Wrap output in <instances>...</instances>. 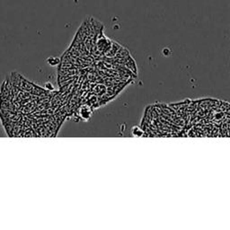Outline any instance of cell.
<instances>
[{"instance_id": "obj_4", "label": "cell", "mask_w": 230, "mask_h": 230, "mask_svg": "<svg viewBox=\"0 0 230 230\" xmlns=\"http://www.w3.org/2000/svg\"><path fill=\"white\" fill-rule=\"evenodd\" d=\"M131 133H132V135L135 136V137H143L144 135H146L145 131H144L143 128L138 127V126L132 127V128H131Z\"/></svg>"}, {"instance_id": "obj_6", "label": "cell", "mask_w": 230, "mask_h": 230, "mask_svg": "<svg viewBox=\"0 0 230 230\" xmlns=\"http://www.w3.org/2000/svg\"><path fill=\"white\" fill-rule=\"evenodd\" d=\"M45 89H46L47 91L50 92V91H54V90H55V87H54V85H53L51 83L48 82V83L45 84Z\"/></svg>"}, {"instance_id": "obj_8", "label": "cell", "mask_w": 230, "mask_h": 230, "mask_svg": "<svg viewBox=\"0 0 230 230\" xmlns=\"http://www.w3.org/2000/svg\"><path fill=\"white\" fill-rule=\"evenodd\" d=\"M163 53H164V55L167 56V55H169L171 53V51L169 50V49H164L163 50Z\"/></svg>"}, {"instance_id": "obj_9", "label": "cell", "mask_w": 230, "mask_h": 230, "mask_svg": "<svg viewBox=\"0 0 230 230\" xmlns=\"http://www.w3.org/2000/svg\"><path fill=\"white\" fill-rule=\"evenodd\" d=\"M99 72H100V74H103V73H102V71H101V70H99ZM103 77V78H104V77H105V76H104V75H103V77Z\"/></svg>"}, {"instance_id": "obj_2", "label": "cell", "mask_w": 230, "mask_h": 230, "mask_svg": "<svg viewBox=\"0 0 230 230\" xmlns=\"http://www.w3.org/2000/svg\"><path fill=\"white\" fill-rule=\"evenodd\" d=\"M121 45L119 44L118 42L114 41V40H111V49H110V50L105 54V56L108 57V58H110V59H112V58H113L115 55H116V53L118 52V50L121 49Z\"/></svg>"}, {"instance_id": "obj_1", "label": "cell", "mask_w": 230, "mask_h": 230, "mask_svg": "<svg viewBox=\"0 0 230 230\" xmlns=\"http://www.w3.org/2000/svg\"><path fill=\"white\" fill-rule=\"evenodd\" d=\"M79 115L84 120H89V118L92 115V109L89 105L84 104L79 109Z\"/></svg>"}, {"instance_id": "obj_7", "label": "cell", "mask_w": 230, "mask_h": 230, "mask_svg": "<svg viewBox=\"0 0 230 230\" xmlns=\"http://www.w3.org/2000/svg\"><path fill=\"white\" fill-rule=\"evenodd\" d=\"M165 108H166V110H168V111H170L171 112H175L174 111V110H172V108H170V107H167L166 105H165ZM161 109H163V107H161ZM164 112H165V114H167V115H169V116H172V113H170V112H168V111H166L165 110V108H164Z\"/></svg>"}, {"instance_id": "obj_5", "label": "cell", "mask_w": 230, "mask_h": 230, "mask_svg": "<svg viewBox=\"0 0 230 230\" xmlns=\"http://www.w3.org/2000/svg\"><path fill=\"white\" fill-rule=\"evenodd\" d=\"M47 63L51 67H56V66H59L61 63V60H60V58L50 57L47 59Z\"/></svg>"}, {"instance_id": "obj_3", "label": "cell", "mask_w": 230, "mask_h": 230, "mask_svg": "<svg viewBox=\"0 0 230 230\" xmlns=\"http://www.w3.org/2000/svg\"><path fill=\"white\" fill-rule=\"evenodd\" d=\"M106 86L104 84H96V86H94V95H97V96H102L104 95L105 93H106Z\"/></svg>"}]
</instances>
